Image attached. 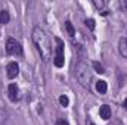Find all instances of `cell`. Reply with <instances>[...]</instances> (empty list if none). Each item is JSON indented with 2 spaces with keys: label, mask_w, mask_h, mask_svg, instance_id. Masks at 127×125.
<instances>
[{
  "label": "cell",
  "mask_w": 127,
  "mask_h": 125,
  "mask_svg": "<svg viewBox=\"0 0 127 125\" xmlns=\"http://www.w3.org/2000/svg\"><path fill=\"white\" fill-rule=\"evenodd\" d=\"M32 41L41 56V59L44 62L52 59V44H50V38L46 34L44 30H41L40 27H35L32 30Z\"/></svg>",
  "instance_id": "1"
},
{
  "label": "cell",
  "mask_w": 127,
  "mask_h": 125,
  "mask_svg": "<svg viewBox=\"0 0 127 125\" xmlns=\"http://www.w3.org/2000/svg\"><path fill=\"white\" fill-rule=\"evenodd\" d=\"M74 71H75V78L80 83V85L89 90L90 85H92V80H93V75H92V71H90L89 65L86 62H83V61H80L75 65Z\"/></svg>",
  "instance_id": "2"
},
{
  "label": "cell",
  "mask_w": 127,
  "mask_h": 125,
  "mask_svg": "<svg viewBox=\"0 0 127 125\" xmlns=\"http://www.w3.org/2000/svg\"><path fill=\"white\" fill-rule=\"evenodd\" d=\"M6 52L7 55H12V56H22V46L15 38H9L6 43Z\"/></svg>",
  "instance_id": "3"
},
{
  "label": "cell",
  "mask_w": 127,
  "mask_h": 125,
  "mask_svg": "<svg viewBox=\"0 0 127 125\" xmlns=\"http://www.w3.org/2000/svg\"><path fill=\"white\" fill-rule=\"evenodd\" d=\"M55 41H56V55H55L53 63L56 68H62L64 62H65V59H64V43L61 38H56Z\"/></svg>",
  "instance_id": "4"
},
{
  "label": "cell",
  "mask_w": 127,
  "mask_h": 125,
  "mask_svg": "<svg viewBox=\"0 0 127 125\" xmlns=\"http://www.w3.org/2000/svg\"><path fill=\"white\" fill-rule=\"evenodd\" d=\"M6 74H7V78H15L18 74H19V66H18V63L16 62H10L7 63V66H6Z\"/></svg>",
  "instance_id": "5"
},
{
  "label": "cell",
  "mask_w": 127,
  "mask_h": 125,
  "mask_svg": "<svg viewBox=\"0 0 127 125\" xmlns=\"http://www.w3.org/2000/svg\"><path fill=\"white\" fill-rule=\"evenodd\" d=\"M7 94H9V99H10L12 102H16V100L19 99V90H18L16 84H10V85L7 87Z\"/></svg>",
  "instance_id": "6"
},
{
  "label": "cell",
  "mask_w": 127,
  "mask_h": 125,
  "mask_svg": "<svg viewBox=\"0 0 127 125\" xmlns=\"http://www.w3.org/2000/svg\"><path fill=\"white\" fill-rule=\"evenodd\" d=\"M99 115H100V118H102V119L108 121V119L111 118V107H109L108 104H102V106H100V109H99Z\"/></svg>",
  "instance_id": "7"
},
{
  "label": "cell",
  "mask_w": 127,
  "mask_h": 125,
  "mask_svg": "<svg viewBox=\"0 0 127 125\" xmlns=\"http://www.w3.org/2000/svg\"><path fill=\"white\" fill-rule=\"evenodd\" d=\"M118 52L123 58H127V38H120L118 41Z\"/></svg>",
  "instance_id": "8"
},
{
  "label": "cell",
  "mask_w": 127,
  "mask_h": 125,
  "mask_svg": "<svg viewBox=\"0 0 127 125\" xmlns=\"http://www.w3.org/2000/svg\"><path fill=\"white\" fill-rule=\"evenodd\" d=\"M93 6H95L96 9L100 10L102 15L106 13V12H105V7H106V1H105V0H93Z\"/></svg>",
  "instance_id": "9"
},
{
  "label": "cell",
  "mask_w": 127,
  "mask_h": 125,
  "mask_svg": "<svg viewBox=\"0 0 127 125\" xmlns=\"http://www.w3.org/2000/svg\"><path fill=\"white\" fill-rule=\"evenodd\" d=\"M96 90H97V93L105 94V93H106V90H108V85H106V83H105L103 80L97 81V83H96Z\"/></svg>",
  "instance_id": "10"
},
{
  "label": "cell",
  "mask_w": 127,
  "mask_h": 125,
  "mask_svg": "<svg viewBox=\"0 0 127 125\" xmlns=\"http://www.w3.org/2000/svg\"><path fill=\"white\" fill-rule=\"evenodd\" d=\"M9 19H10V16H9V12L7 10H1L0 12V24H7L9 22Z\"/></svg>",
  "instance_id": "11"
},
{
  "label": "cell",
  "mask_w": 127,
  "mask_h": 125,
  "mask_svg": "<svg viewBox=\"0 0 127 125\" xmlns=\"http://www.w3.org/2000/svg\"><path fill=\"white\" fill-rule=\"evenodd\" d=\"M65 30H66V32H68L69 37H74V35H75V30H74V27H72V24H71L69 21L65 22Z\"/></svg>",
  "instance_id": "12"
},
{
  "label": "cell",
  "mask_w": 127,
  "mask_h": 125,
  "mask_svg": "<svg viewBox=\"0 0 127 125\" xmlns=\"http://www.w3.org/2000/svg\"><path fill=\"white\" fill-rule=\"evenodd\" d=\"M93 68L96 69V72H97V74H103V72H105L103 66H102L99 62H93Z\"/></svg>",
  "instance_id": "13"
},
{
  "label": "cell",
  "mask_w": 127,
  "mask_h": 125,
  "mask_svg": "<svg viewBox=\"0 0 127 125\" xmlns=\"http://www.w3.org/2000/svg\"><path fill=\"white\" fill-rule=\"evenodd\" d=\"M59 103L62 104L64 107H66V106L69 104V99H68L66 96H61V97H59Z\"/></svg>",
  "instance_id": "14"
},
{
  "label": "cell",
  "mask_w": 127,
  "mask_h": 125,
  "mask_svg": "<svg viewBox=\"0 0 127 125\" xmlns=\"http://www.w3.org/2000/svg\"><path fill=\"white\" fill-rule=\"evenodd\" d=\"M86 25L89 27V30H95V21L93 19H86Z\"/></svg>",
  "instance_id": "15"
},
{
  "label": "cell",
  "mask_w": 127,
  "mask_h": 125,
  "mask_svg": "<svg viewBox=\"0 0 127 125\" xmlns=\"http://www.w3.org/2000/svg\"><path fill=\"white\" fill-rule=\"evenodd\" d=\"M56 125H68V121H65V119H59Z\"/></svg>",
  "instance_id": "16"
},
{
  "label": "cell",
  "mask_w": 127,
  "mask_h": 125,
  "mask_svg": "<svg viewBox=\"0 0 127 125\" xmlns=\"http://www.w3.org/2000/svg\"><path fill=\"white\" fill-rule=\"evenodd\" d=\"M120 4H121V7H123V9H127V0H123Z\"/></svg>",
  "instance_id": "17"
},
{
  "label": "cell",
  "mask_w": 127,
  "mask_h": 125,
  "mask_svg": "<svg viewBox=\"0 0 127 125\" xmlns=\"http://www.w3.org/2000/svg\"><path fill=\"white\" fill-rule=\"evenodd\" d=\"M123 106H124V109H126V110H127V99H126V100H124V102H123Z\"/></svg>",
  "instance_id": "18"
},
{
  "label": "cell",
  "mask_w": 127,
  "mask_h": 125,
  "mask_svg": "<svg viewBox=\"0 0 127 125\" xmlns=\"http://www.w3.org/2000/svg\"><path fill=\"white\" fill-rule=\"evenodd\" d=\"M90 125H95V124H90Z\"/></svg>",
  "instance_id": "19"
}]
</instances>
